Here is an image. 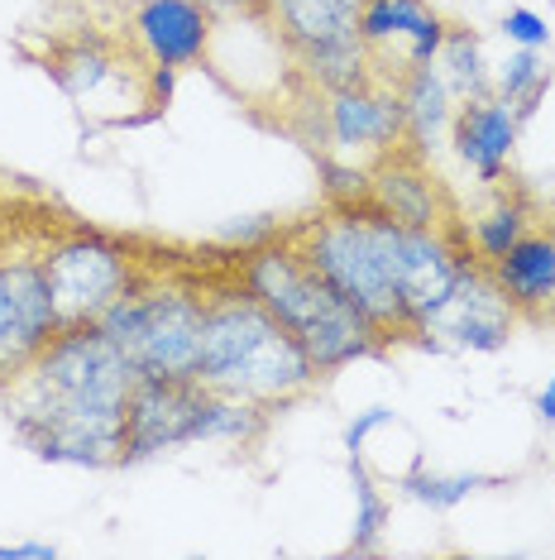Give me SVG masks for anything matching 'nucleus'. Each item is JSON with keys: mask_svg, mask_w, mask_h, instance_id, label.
Masks as SVG:
<instances>
[{"mask_svg": "<svg viewBox=\"0 0 555 560\" xmlns=\"http://www.w3.org/2000/svg\"><path fill=\"white\" fill-rule=\"evenodd\" d=\"M134 378V364L96 322L58 326V336L0 384V407L20 445L39 460L110 469L120 465L125 398Z\"/></svg>", "mask_w": 555, "mask_h": 560, "instance_id": "1", "label": "nucleus"}, {"mask_svg": "<svg viewBox=\"0 0 555 560\" xmlns=\"http://www.w3.org/2000/svg\"><path fill=\"white\" fill-rule=\"evenodd\" d=\"M192 378L255 402L263 412H283L321 384L317 364L307 360L293 330L278 326L239 283L216 288L206 298V326H201Z\"/></svg>", "mask_w": 555, "mask_h": 560, "instance_id": "2", "label": "nucleus"}, {"mask_svg": "<svg viewBox=\"0 0 555 560\" xmlns=\"http://www.w3.org/2000/svg\"><path fill=\"white\" fill-rule=\"evenodd\" d=\"M235 283L259 302L283 330H293L317 374H340V369L374 360L388 350V340L350 307L326 278L302 259L293 240H269L259 249L239 254Z\"/></svg>", "mask_w": 555, "mask_h": 560, "instance_id": "3", "label": "nucleus"}, {"mask_svg": "<svg viewBox=\"0 0 555 560\" xmlns=\"http://www.w3.org/2000/svg\"><path fill=\"white\" fill-rule=\"evenodd\" d=\"M398 231H402V221L378 211L374 201H355V207H326L307 231L293 235L302 259L388 346L408 340V316H402V298H398Z\"/></svg>", "mask_w": 555, "mask_h": 560, "instance_id": "4", "label": "nucleus"}, {"mask_svg": "<svg viewBox=\"0 0 555 560\" xmlns=\"http://www.w3.org/2000/svg\"><path fill=\"white\" fill-rule=\"evenodd\" d=\"M101 330L125 350L139 378H192L206 298L173 283H139L101 312Z\"/></svg>", "mask_w": 555, "mask_h": 560, "instance_id": "5", "label": "nucleus"}, {"mask_svg": "<svg viewBox=\"0 0 555 560\" xmlns=\"http://www.w3.org/2000/svg\"><path fill=\"white\" fill-rule=\"evenodd\" d=\"M39 259H44L48 292H54L58 326L101 322V312L110 302L144 283L134 249L106 231H86V225H72L58 240H48Z\"/></svg>", "mask_w": 555, "mask_h": 560, "instance_id": "6", "label": "nucleus"}, {"mask_svg": "<svg viewBox=\"0 0 555 560\" xmlns=\"http://www.w3.org/2000/svg\"><path fill=\"white\" fill-rule=\"evenodd\" d=\"M278 34L293 48L302 78L317 92L374 82L369 54L359 44V5L364 0H263Z\"/></svg>", "mask_w": 555, "mask_h": 560, "instance_id": "7", "label": "nucleus"}, {"mask_svg": "<svg viewBox=\"0 0 555 560\" xmlns=\"http://www.w3.org/2000/svg\"><path fill=\"white\" fill-rule=\"evenodd\" d=\"M206 384L197 378H134L125 398V436L120 465L158 460L182 445H201V412H206Z\"/></svg>", "mask_w": 555, "mask_h": 560, "instance_id": "8", "label": "nucleus"}, {"mask_svg": "<svg viewBox=\"0 0 555 560\" xmlns=\"http://www.w3.org/2000/svg\"><path fill=\"white\" fill-rule=\"evenodd\" d=\"M54 336L58 312L44 278V259L20 249L0 254V384H10Z\"/></svg>", "mask_w": 555, "mask_h": 560, "instance_id": "9", "label": "nucleus"}, {"mask_svg": "<svg viewBox=\"0 0 555 560\" xmlns=\"http://www.w3.org/2000/svg\"><path fill=\"white\" fill-rule=\"evenodd\" d=\"M446 20L432 0H364L359 5V44L369 54L378 82H402L412 68H426L440 54Z\"/></svg>", "mask_w": 555, "mask_h": 560, "instance_id": "10", "label": "nucleus"}, {"mask_svg": "<svg viewBox=\"0 0 555 560\" xmlns=\"http://www.w3.org/2000/svg\"><path fill=\"white\" fill-rule=\"evenodd\" d=\"M512 326H517V312L508 307V298L498 292L494 273H488L484 259L464 264L456 292L450 302L440 307L426 330L416 340L432 350H474V354H494L512 340Z\"/></svg>", "mask_w": 555, "mask_h": 560, "instance_id": "11", "label": "nucleus"}, {"mask_svg": "<svg viewBox=\"0 0 555 560\" xmlns=\"http://www.w3.org/2000/svg\"><path fill=\"white\" fill-rule=\"evenodd\" d=\"M321 125H326V149L340 159L374 149L378 159L408 144V110L393 82H355L321 92Z\"/></svg>", "mask_w": 555, "mask_h": 560, "instance_id": "12", "label": "nucleus"}, {"mask_svg": "<svg viewBox=\"0 0 555 560\" xmlns=\"http://www.w3.org/2000/svg\"><path fill=\"white\" fill-rule=\"evenodd\" d=\"M130 39L154 68H197L216 39V5L206 0H139L130 15Z\"/></svg>", "mask_w": 555, "mask_h": 560, "instance_id": "13", "label": "nucleus"}, {"mask_svg": "<svg viewBox=\"0 0 555 560\" xmlns=\"http://www.w3.org/2000/svg\"><path fill=\"white\" fill-rule=\"evenodd\" d=\"M48 72H54V82L78 101L82 110L120 106V92L149 101V68H130V62H125L106 39H92V34H86V39H72L62 54H54Z\"/></svg>", "mask_w": 555, "mask_h": 560, "instance_id": "14", "label": "nucleus"}, {"mask_svg": "<svg viewBox=\"0 0 555 560\" xmlns=\"http://www.w3.org/2000/svg\"><path fill=\"white\" fill-rule=\"evenodd\" d=\"M517 135H522L517 106L498 92L460 101L456 120H450V149H456V159L464 163V168H474L479 183H488V187H498L503 173H508Z\"/></svg>", "mask_w": 555, "mask_h": 560, "instance_id": "15", "label": "nucleus"}, {"mask_svg": "<svg viewBox=\"0 0 555 560\" xmlns=\"http://www.w3.org/2000/svg\"><path fill=\"white\" fill-rule=\"evenodd\" d=\"M369 201L378 211H388L393 221L402 225H446L456 221V211H450L446 192H440V183L426 168V159L416 154V149L398 144L393 154L378 159V168L369 173Z\"/></svg>", "mask_w": 555, "mask_h": 560, "instance_id": "16", "label": "nucleus"}, {"mask_svg": "<svg viewBox=\"0 0 555 560\" xmlns=\"http://www.w3.org/2000/svg\"><path fill=\"white\" fill-rule=\"evenodd\" d=\"M498 292L508 298L517 316L546 322L555 316V235L551 231H527L503 259L488 264Z\"/></svg>", "mask_w": 555, "mask_h": 560, "instance_id": "17", "label": "nucleus"}, {"mask_svg": "<svg viewBox=\"0 0 555 560\" xmlns=\"http://www.w3.org/2000/svg\"><path fill=\"white\" fill-rule=\"evenodd\" d=\"M398 96H402V110H408V149H416V154L426 159L440 144V135H450V120H456L460 101L450 96L436 62L412 68L408 78L398 82Z\"/></svg>", "mask_w": 555, "mask_h": 560, "instance_id": "18", "label": "nucleus"}, {"mask_svg": "<svg viewBox=\"0 0 555 560\" xmlns=\"http://www.w3.org/2000/svg\"><path fill=\"white\" fill-rule=\"evenodd\" d=\"M536 221V201L522 192V187H508V192L494 197V207L479 211L470 225H464V235H470V249L479 254L484 264L503 259L517 240H522L527 231H532Z\"/></svg>", "mask_w": 555, "mask_h": 560, "instance_id": "19", "label": "nucleus"}, {"mask_svg": "<svg viewBox=\"0 0 555 560\" xmlns=\"http://www.w3.org/2000/svg\"><path fill=\"white\" fill-rule=\"evenodd\" d=\"M436 68H440V78H446L456 101H474V96L494 92V72H488V58H484V39H479L474 30H464V24H446Z\"/></svg>", "mask_w": 555, "mask_h": 560, "instance_id": "20", "label": "nucleus"}, {"mask_svg": "<svg viewBox=\"0 0 555 560\" xmlns=\"http://www.w3.org/2000/svg\"><path fill=\"white\" fill-rule=\"evenodd\" d=\"M494 483H503L498 475H470V469H460V475H440V469H426L422 460H416L408 475L398 479L402 499L432 508V513H450V508H460L470 493L479 489H494Z\"/></svg>", "mask_w": 555, "mask_h": 560, "instance_id": "21", "label": "nucleus"}, {"mask_svg": "<svg viewBox=\"0 0 555 560\" xmlns=\"http://www.w3.org/2000/svg\"><path fill=\"white\" fill-rule=\"evenodd\" d=\"M494 92L512 101L522 125L532 120L536 106L551 92V68H546V58H541V48H512L508 62H503L498 78H494Z\"/></svg>", "mask_w": 555, "mask_h": 560, "instance_id": "22", "label": "nucleus"}, {"mask_svg": "<svg viewBox=\"0 0 555 560\" xmlns=\"http://www.w3.org/2000/svg\"><path fill=\"white\" fill-rule=\"evenodd\" d=\"M350 489H355V532H350V556H374L388 532V499L378 493V479L364 455H350Z\"/></svg>", "mask_w": 555, "mask_h": 560, "instance_id": "23", "label": "nucleus"}, {"mask_svg": "<svg viewBox=\"0 0 555 560\" xmlns=\"http://www.w3.org/2000/svg\"><path fill=\"white\" fill-rule=\"evenodd\" d=\"M317 173H321L326 207H355V201H369V183H374L369 168H355V163L340 159V154H321Z\"/></svg>", "mask_w": 555, "mask_h": 560, "instance_id": "24", "label": "nucleus"}, {"mask_svg": "<svg viewBox=\"0 0 555 560\" xmlns=\"http://www.w3.org/2000/svg\"><path fill=\"white\" fill-rule=\"evenodd\" d=\"M503 39L517 44V48H551V30H546V20L536 15V10H527V5H517L503 15Z\"/></svg>", "mask_w": 555, "mask_h": 560, "instance_id": "25", "label": "nucleus"}, {"mask_svg": "<svg viewBox=\"0 0 555 560\" xmlns=\"http://www.w3.org/2000/svg\"><path fill=\"white\" fill-rule=\"evenodd\" d=\"M269 240H278V221H273V215H245V221H235V225H225V231H221V245L239 249V254L269 245Z\"/></svg>", "mask_w": 555, "mask_h": 560, "instance_id": "26", "label": "nucleus"}, {"mask_svg": "<svg viewBox=\"0 0 555 560\" xmlns=\"http://www.w3.org/2000/svg\"><path fill=\"white\" fill-rule=\"evenodd\" d=\"M383 427H398L393 407H364V412H355V422L345 427V455H364L369 436L374 431H383Z\"/></svg>", "mask_w": 555, "mask_h": 560, "instance_id": "27", "label": "nucleus"}, {"mask_svg": "<svg viewBox=\"0 0 555 560\" xmlns=\"http://www.w3.org/2000/svg\"><path fill=\"white\" fill-rule=\"evenodd\" d=\"M58 546L54 541H15V546H0V560H54Z\"/></svg>", "mask_w": 555, "mask_h": 560, "instance_id": "28", "label": "nucleus"}, {"mask_svg": "<svg viewBox=\"0 0 555 560\" xmlns=\"http://www.w3.org/2000/svg\"><path fill=\"white\" fill-rule=\"evenodd\" d=\"M536 417L546 427H555V378H546V388L536 393Z\"/></svg>", "mask_w": 555, "mask_h": 560, "instance_id": "29", "label": "nucleus"}, {"mask_svg": "<svg viewBox=\"0 0 555 560\" xmlns=\"http://www.w3.org/2000/svg\"><path fill=\"white\" fill-rule=\"evenodd\" d=\"M206 5H216V10H235V5H249V0H206Z\"/></svg>", "mask_w": 555, "mask_h": 560, "instance_id": "30", "label": "nucleus"}, {"mask_svg": "<svg viewBox=\"0 0 555 560\" xmlns=\"http://www.w3.org/2000/svg\"><path fill=\"white\" fill-rule=\"evenodd\" d=\"M546 231L555 235V192H551V207H546Z\"/></svg>", "mask_w": 555, "mask_h": 560, "instance_id": "31", "label": "nucleus"}]
</instances>
